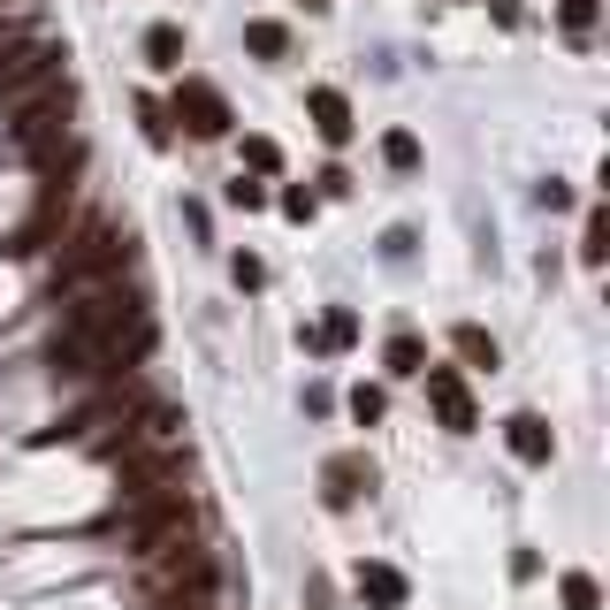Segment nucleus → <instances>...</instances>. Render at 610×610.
<instances>
[{"instance_id":"obj_1","label":"nucleus","mask_w":610,"mask_h":610,"mask_svg":"<svg viewBox=\"0 0 610 610\" xmlns=\"http://www.w3.org/2000/svg\"><path fill=\"white\" fill-rule=\"evenodd\" d=\"M115 275H131V229H123V222H108V214L77 222V237H69V245H61V260H54V298L92 291V283H115Z\"/></svg>"},{"instance_id":"obj_2","label":"nucleus","mask_w":610,"mask_h":610,"mask_svg":"<svg viewBox=\"0 0 610 610\" xmlns=\"http://www.w3.org/2000/svg\"><path fill=\"white\" fill-rule=\"evenodd\" d=\"M123 511H131V550H138V557H160L168 542L191 534V496H183V488H152V496L123 504Z\"/></svg>"},{"instance_id":"obj_3","label":"nucleus","mask_w":610,"mask_h":610,"mask_svg":"<svg viewBox=\"0 0 610 610\" xmlns=\"http://www.w3.org/2000/svg\"><path fill=\"white\" fill-rule=\"evenodd\" d=\"M146 596H199V603H214V557L191 550V534L168 542V550L152 557V573H146Z\"/></svg>"},{"instance_id":"obj_4","label":"nucleus","mask_w":610,"mask_h":610,"mask_svg":"<svg viewBox=\"0 0 610 610\" xmlns=\"http://www.w3.org/2000/svg\"><path fill=\"white\" fill-rule=\"evenodd\" d=\"M61 123H69V84H61V77H46V84L15 108V123H8V131H15V146H23V152H38V160H46L54 138H61Z\"/></svg>"},{"instance_id":"obj_5","label":"nucleus","mask_w":610,"mask_h":610,"mask_svg":"<svg viewBox=\"0 0 610 610\" xmlns=\"http://www.w3.org/2000/svg\"><path fill=\"white\" fill-rule=\"evenodd\" d=\"M168 123H183L191 138H229V100H222L206 77H176V92H168Z\"/></svg>"},{"instance_id":"obj_6","label":"nucleus","mask_w":610,"mask_h":610,"mask_svg":"<svg viewBox=\"0 0 610 610\" xmlns=\"http://www.w3.org/2000/svg\"><path fill=\"white\" fill-rule=\"evenodd\" d=\"M46 77H61V46H54V38H15V46H0V92H31V84H46Z\"/></svg>"},{"instance_id":"obj_7","label":"nucleus","mask_w":610,"mask_h":610,"mask_svg":"<svg viewBox=\"0 0 610 610\" xmlns=\"http://www.w3.org/2000/svg\"><path fill=\"white\" fill-rule=\"evenodd\" d=\"M420 382H428V405H436V420L451 428V436H473L481 428V413H473V389H465V374L458 366H420Z\"/></svg>"},{"instance_id":"obj_8","label":"nucleus","mask_w":610,"mask_h":610,"mask_svg":"<svg viewBox=\"0 0 610 610\" xmlns=\"http://www.w3.org/2000/svg\"><path fill=\"white\" fill-rule=\"evenodd\" d=\"M183 481V451L176 443H160V451H123V504H138V496H152V488H176Z\"/></svg>"},{"instance_id":"obj_9","label":"nucleus","mask_w":610,"mask_h":610,"mask_svg":"<svg viewBox=\"0 0 610 610\" xmlns=\"http://www.w3.org/2000/svg\"><path fill=\"white\" fill-rule=\"evenodd\" d=\"M359 496H374V458L366 451H336L320 465V504L328 511H351Z\"/></svg>"},{"instance_id":"obj_10","label":"nucleus","mask_w":610,"mask_h":610,"mask_svg":"<svg viewBox=\"0 0 610 610\" xmlns=\"http://www.w3.org/2000/svg\"><path fill=\"white\" fill-rule=\"evenodd\" d=\"M504 443H511L519 465H550V458H557V436H550L542 413H511V420H504Z\"/></svg>"},{"instance_id":"obj_11","label":"nucleus","mask_w":610,"mask_h":610,"mask_svg":"<svg viewBox=\"0 0 610 610\" xmlns=\"http://www.w3.org/2000/svg\"><path fill=\"white\" fill-rule=\"evenodd\" d=\"M305 108H313V131H320L328 146H351V100H343L336 84H313Z\"/></svg>"},{"instance_id":"obj_12","label":"nucleus","mask_w":610,"mask_h":610,"mask_svg":"<svg viewBox=\"0 0 610 610\" xmlns=\"http://www.w3.org/2000/svg\"><path fill=\"white\" fill-rule=\"evenodd\" d=\"M351 588H359V603H374V610H405V596H413V588H405V573H397V565H374V557L359 565V580H351Z\"/></svg>"},{"instance_id":"obj_13","label":"nucleus","mask_w":610,"mask_h":610,"mask_svg":"<svg viewBox=\"0 0 610 610\" xmlns=\"http://www.w3.org/2000/svg\"><path fill=\"white\" fill-rule=\"evenodd\" d=\"M451 351L465 359V366H481V374H496V336H488L481 320H458V328H451Z\"/></svg>"},{"instance_id":"obj_14","label":"nucleus","mask_w":610,"mask_h":610,"mask_svg":"<svg viewBox=\"0 0 610 610\" xmlns=\"http://www.w3.org/2000/svg\"><path fill=\"white\" fill-rule=\"evenodd\" d=\"M351 336H359V313H351V305H336L320 328H305V343H313V351H343Z\"/></svg>"},{"instance_id":"obj_15","label":"nucleus","mask_w":610,"mask_h":610,"mask_svg":"<svg viewBox=\"0 0 610 610\" xmlns=\"http://www.w3.org/2000/svg\"><path fill=\"white\" fill-rule=\"evenodd\" d=\"M245 46H252L260 61H283V54H291V31H283L275 15H260V23H245Z\"/></svg>"},{"instance_id":"obj_16","label":"nucleus","mask_w":610,"mask_h":610,"mask_svg":"<svg viewBox=\"0 0 610 610\" xmlns=\"http://www.w3.org/2000/svg\"><path fill=\"white\" fill-rule=\"evenodd\" d=\"M382 359H389V374H397V382H413V374H420V366H428V343H420V336H405V328H397V336H389V351H382Z\"/></svg>"},{"instance_id":"obj_17","label":"nucleus","mask_w":610,"mask_h":610,"mask_svg":"<svg viewBox=\"0 0 610 610\" xmlns=\"http://www.w3.org/2000/svg\"><path fill=\"white\" fill-rule=\"evenodd\" d=\"M146 61L152 69H183V31L176 23H152L146 31Z\"/></svg>"},{"instance_id":"obj_18","label":"nucleus","mask_w":610,"mask_h":610,"mask_svg":"<svg viewBox=\"0 0 610 610\" xmlns=\"http://www.w3.org/2000/svg\"><path fill=\"white\" fill-rule=\"evenodd\" d=\"M557 596H565V610H603V588H596V573H565V580H557Z\"/></svg>"},{"instance_id":"obj_19","label":"nucleus","mask_w":610,"mask_h":610,"mask_svg":"<svg viewBox=\"0 0 610 610\" xmlns=\"http://www.w3.org/2000/svg\"><path fill=\"white\" fill-rule=\"evenodd\" d=\"M580 260H588V268H603V260H610V214H603V206H596L588 229H580Z\"/></svg>"},{"instance_id":"obj_20","label":"nucleus","mask_w":610,"mask_h":610,"mask_svg":"<svg viewBox=\"0 0 610 610\" xmlns=\"http://www.w3.org/2000/svg\"><path fill=\"white\" fill-rule=\"evenodd\" d=\"M596 15H603V0H557V23H565V38H588V31H596Z\"/></svg>"},{"instance_id":"obj_21","label":"nucleus","mask_w":610,"mask_h":610,"mask_svg":"<svg viewBox=\"0 0 610 610\" xmlns=\"http://www.w3.org/2000/svg\"><path fill=\"white\" fill-rule=\"evenodd\" d=\"M382 160H389L397 176H405V168H420V138H413V131H389V138H382Z\"/></svg>"},{"instance_id":"obj_22","label":"nucleus","mask_w":610,"mask_h":610,"mask_svg":"<svg viewBox=\"0 0 610 610\" xmlns=\"http://www.w3.org/2000/svg\"><path fill=\"white\" fill-rule=\"evenodd\" d=\"M382 413H389V397H382L374 382H359V389H351V420H359V428H374Z\"/></svg>"},{"instance_id":"obj_23","label":"nucleus","mask_w":610,"mask_h":610,"mask_svg":"<svg viewBox=\"0 0 610 610\" xmlns=\"http://www.w3.org/2000/svg\"><path fill=\"white\" fill-rule=\"evenodd\" d=\"M138 123H146L152 146H168V138H176V123H168V108H160V100H138Z\"/></svg>"},{"instance_id":"obj_24","label":"nucleus","mask_w":610,"mask_h":610,"mask_svg":"<svg viewBox=\"0 0 610 610\" xmlns=\"http://www.w3.org/2000/svg\"><path fill=\"white\" fill-rule=\"evenodd\" d=\"M245 168H260V176H275V168H283V152H275V138H245Z\"/></svg>"},{"instance_id":"obj_25","label":"nucleus","mask_w":610,"mask_h":610,"mask_svg":"<svg viewBox=\"0 0 610 610\" xmlns=\"http://www.w3.org/2000/svg\"><path fill=\"white\" fill-rule=\"evenodd\" d=\"M275 206H283L291 222H313V206H320V191H305V183H291V191H283Z\"/></svg>"},{"instance_id":"obj_26","label":"nucleus","mask_w":610,"mask_h":610,"mask_svg":"<svg viewBox=\"0 0 610 610\" xmlns=\"http://www.w3.org/2000/svg\"><path fill=\"white\" fill-rule=\"evenodd\" d=\"M229 206H245V214H252V206H268V183H252V176H237V183H229Z\"/></svg>"},{"instance_id":"obj_27","label":"nucleus","mask_w":610,"mask_h":610,"mask_svg":"<svg viewBox=\"0 0 610 610\" xmlns=\"http://www.w3.org/2000/svg\"><path fill=\"white\" fill-rule=\"evenodd\" d=\"M229 275H237V291H260V283H268V268H260L252 252H237V260H229Z\"/></svg>"},{"instance_id":"obj_28","label":"nucleus","mask_w":610,"mask_h":610,"mask_svg":"<svg viewBox=\"0 0 610 610\" xmlns=\"http://www.w3.org/2000/svg\"><path fill=\"white\" fill-rule=\"evenodd\" d=\"M305 610H336V603H328V580H320V573H305Z\"/></svg>"},{"instance_id":"obj_29","label":"nucleus","mask_w":610,"mask_h":610,"mask_svg":"<svg viewBox=\"0 0 610 610\" xmlns=\"http://www.w3.org/2000/svg\"><path fill=\"white\" fill-rule=\"evenodd\" d=\"M305 8H328V0H305Z\"/></svg>"},{"instance_id":"obj_30","label":"nucleus","mask_w":610,"mask_h":610,"mask_svg":"<svg viewBox=\"0 0 610 610\" xmlns=\"http://www.w3.org/2000/svg\"><path fill=\"white\" fill-rule=\"evenodd\" d=\"M0 8H8V0H0Z\"/></svg>"}]
</instances>
